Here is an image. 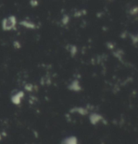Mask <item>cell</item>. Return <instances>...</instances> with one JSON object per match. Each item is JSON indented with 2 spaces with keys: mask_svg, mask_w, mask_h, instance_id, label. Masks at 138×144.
Here are the masks:
<instances>
[{
  "mask_svg": "<svg viewBox=\"0 0 138 144\" xmlns=\"http://www.w3.org/2000/svg\"><path fill=\"white\" fill-rule=\"evenodd\" d=\"M17 23L16 18L14 16H8L7 18H4L2 22V26L3 28L6 30H10L14 29Z\"/></svg>",
  "mask_w": 138,
  "mask_h": 144,
  "instance_id": "1",
  "label": "cell"
}]
</instances>
